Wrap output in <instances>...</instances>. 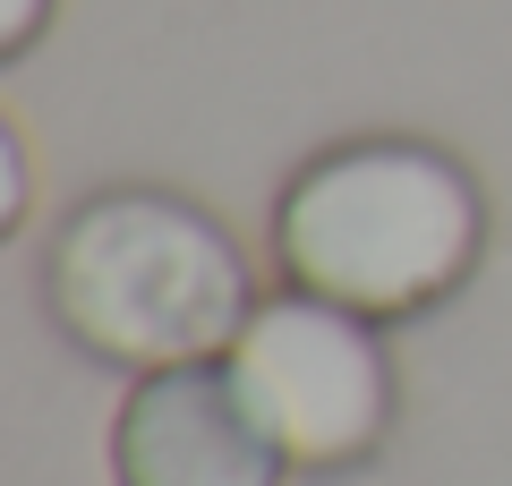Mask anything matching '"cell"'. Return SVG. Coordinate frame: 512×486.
<instances>
[{
	"instance_id": "5",
	"label": "cell",
	"mask_w": 512,
	"mask_h": 486,
	"mask_svg": "<svg viewBox=\"0 0 512 486\" xmlns=\"http://www.w3.org/2000/svg\"><path fill=\"white\" fill-rule=\"evenodd\" d=\"M0 171H9L0 231H26V214H35V171H26V137H18V128H0Z\"/></svg>"
},
{
	"instance_id": "1",
	"label": "cell",
	"mask_w": 512,
	"mask_h": 486,
	"mask_svg": "<svg viewBox=\"0 0 512 486\" xmlns=\"http://www.w3.org/2000/svg\"><path fill=\"white\" fill-rule=\"evenodd\" d=\"M487 256V197L427 137H342L308 154L274 197L282 282L402 324L444 307Z\"/></svg>"
},
{
	"instance_id": "2",
	"label": "cell",
	"mask_w": 512,
	"mask_h": 486,
	"mask_svg": "<svg viewBox=\"0 0 512 486\" xmlns=\"http://www.w3.org/2000/svg\"><path fill=\"white\" fill-rule=\"evenodd\" d=\"M43 307L86 359L120 376L222 359L256 307L248 256L171 188H94L43 248Z\"/></svg>"
},
{
	"instance_id": "3",
	"label": "cell",
	"mask_w": 512,
	"mask_h": 486,
	"mask_svg": "<svg viewBox=\"0 0 512 486\" xmlns=\"http://www.w3.org/2000/svg\"><path fill=\"white\" fill-rule=\"evenodd\" d=\"M222 359H231L248 410L291 452V469H359L393 435V359H384L376 324L299 282L256 299Z\"/></svg>"
},
{
	"instance_id": "4",
	"label": "cell",
	"mask_w": 512,
	"mask_h": 486,
	"mask_svg": "<svg viewBox=\"0 0 512 486\" xmlns=\"http://www.w3.org/2000/svg\"><path fill=\"white\" fill-rule=\"evenodd\" d=\"M111 478L120 486H282L291 452L248 410L231 359H188L128 376L111 410Z\"/></svg>"
},
{
	"instance_id": "6",
	"label": "cell",
	"mask_w": 512,
	"mask_h": 486,
	"mask_svg": "<svg viewBox=\"0 0 512 486\" xmlns=\"http://www.w3.org/2000/svg\"><path fill=\"white\" fill-rule=\"evenodd\" d=\"M52 26V0H0V60H26Z\"/></svg>"
}]
</instances>
